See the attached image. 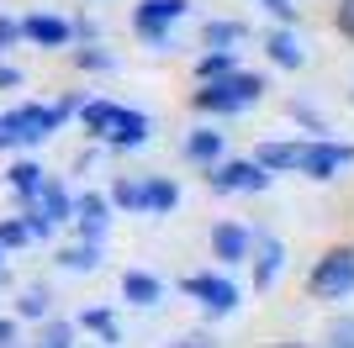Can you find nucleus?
Segmentation results:
<instances>
[{
	"mask_svg": "<svg viewBox=\"0 0 354 348\" xmlns=\"http://www.w3.org/2000/svg\"><path fill=\"white\" fill-rule=\"evenodd\" d=\"M275 348H307V343H275Z\"/></svg>",
	"mask_w": 354,
	"mask_h": 348,
	"instance_id": "72a5a7b5",
	"label": "nucleus"
},
{
	"mask_svg": "<svg viewBox=\"0 0 354 348\" xmlns=\"http://www.w3.org/2000/svg\"><path fill=\"white\" fill-rule=\"evenodd\" d=\"M48 290H21V301H16V317H27V322H43L48 317Z\"/></svg>",
	"mask_w": 354,
	"mask_h": 348,
	"instance_id": "b1692460",
	"label": "nucleus"
},
{
	"mask_svg": "<svg viewBox=\"0 0 354 348\" xmlns=\"http://www.w3.org/2000/svg\"><path fill=\"white\" fill-rule=\"evenodd\" d=\"M16 43H21V21L0 16V53H6V48H16Z\"/></svg>",
	"mask_w": 354,
	"mask_h": 348,
	"instance_id": "c85d7f7f",
	"label": "nucleus"
},
{
	"mask_svg": "<svg viewBox=\"0 0 354 348\" xmlns=\"http://www.w3.org/2000/svg\"><path fill=\"white\" fill-rule=\"evenodd\" d=\"M59 264L69 269V275H95V269H101V243H74V248H64Z\"/></svg>",
	"mask_w": 354,
	"mask_h": 348,
	"instance_id": "dca6fc26",
	"label": "nucleus"
},
{
	"mask_svg": "<svg viewBox=\"0 0 354 348\" xmlns=\"http://www.w3.org/2000/svg\"><path fill=\"white\" fill-rule=\"evenodd\" d=\"M265 53L275 58V64H281V69H301V64H307V48H301V37H296L291 27H275L265 37Z\"/></svg>",
	"mask_w": 354,
	"mask_h": 348,
	"instance_id": "9b49d317",
	"label": "nucleus"
},
{
	"mask_svg": "<svg viewBox=\"0 0 354 348\" xmlns=\"http://www.w3.org/2000/svg\"><path fill=\"white\" fill-rule=\"evenodd\" d=\"M265 95V74H217V79H201V90H196V111H212V116H227V111H243V106H254Z\"/></svg>",
	"mask_w": 354,
	"mask_h": 348,
	"instance_id": "f257e3e1",
	"label": "nucleus"
},
{
	"mask_svg": "<svg viewBox=\"0 0 354 348\" xmlns=\"http://www.w3.org/2000/svg\"><path fill=\"white\" fill-rule=\"evenodd\" d=\"M32 348H74V327H69V322H48L43 338H37Z\"/></svg>",
	"mask_w": 354,
	"mask_h": 348,
	"instance_id": "393cba45",
	"label": "nucleus"
},
{
	"mask_svg": "<svg viewBox=\"0 0 354 348\" xmlns=\"http://www.w3.org/2000/svg\"><path fill=\"white\" fill-rule=\"evenodd\" d=\"M117 111H122V106H111V101H85V106H80V122H85L90 137H101V143H106L111 127H117Z\"/></svg>",
	"mask_w": 354,
	"mask_h": 348,
	"instance_id": "2eb2a0df",
	"label": "nucleus"
},
{
	"mask_svg": "<svg viewBox=\"0 0 354 348\" xmlns=\"http://www.w3.org/2000/svg\"><path fill=\"white\" fill-rule=\"evenodd\" d=\"M207 185L217 190V195H233V190H243V195H254V190L270 185V169L259 159H233V164H212L207 169Z\"/></svg>",
	"mask_w": 354,
	"mask_h": 348,
	"instance_id": "7ed1b4c3",
	"label": "nucleus"
},
{
	"mask_svg": "<svg viewBox=\"0 0 354 348\" xmlns=\"http://www.w3.org/2000/svg\"><path fill=\"white\" fill-rule=\"evenodd\" d=\"M122 301H127V306H159L164 285L153 275H143V269H127V275H122Z\"/></svg>",
	"mask_w": 354,
	"mask_h": 348,
	"instance_id": "f8f14e48",
	"label": "nucleus"
},
{
	"mask_svg": "<svg viewBox=\"0 0 354 348\" xmlns=\"http://www.w3.org/2000/svg\"><path fill=\"white\" fill-rule=\"evenodd\" d=\"M227 69H233V48H212V53L196 58V74H201V79H217V74H227Z\"/></svg>",
	"mask_w": 354,
	"mask_h": 348,
	"instance_id": "412c9836",
	"label": "nucleus"
},
{
	"mask_svg": "<svg viewBox=\"0 0 354 348\" xmlns=\"http://www.w3.org/2000/svg\"><path fill=\"white\" fill-rule=\"evenodd\" d=\"M106 201H111V206H122V211H143V180H117Z\"/></svg>",
	"mask_w": 354,
	"mask_h": 348,
	"instance_id": "aec40b11",
	"label": "nucleus"
},
{
	"mask_svg": "<svg viewBox=\"0 0 354 348\" xmlns=\"http://www.w3.org/2000/svg\"><path fill=\"white\" fill-rule=\"evenodd\" d=\"M185 11H191V0H138L133 27H138V37H143V43L159 48L164 37H169V27H175Z\"/></svg>",
	"mask_w": 354,
	"mask_h": 348,
	"instance_id": "20e7f679",
	"label": "nucleus"
},
{
	"mask_svg": "<svg viewBox=\"0 0 354 348\" xmlns=\"http://www.w3.org/2000/svg\"><path fill=\"white\" fill-rule=\"evenodd\" d=\"M111 148H143L148 143V116L143 111H117V127L106 137Z\"/></svg>",
	"mask_w": 354,
	"mask_h": 348,
	"instance_id": "ddd939ff",
	"label": "nucleus"
},
{
	"mask_svg": "<svg viewBox=\"0 0 354 348\" xmlns=\"http://www.w3.org/2000/svg\"><path fill=\"white\" fill-rule=\"evenodd\" d=\"M0 275H6V248H0Z\"/></svg>",
	"mask_w": 354,
	"mask_h": 348,
	"instance_id": "f704fd0d",
	"label": "nucleus"
},
{
	"mask_svg": "<svg viewBox=\"0 0 354 348\" xmlns=\"http://www.w3.org/2000/svg\"><path fill=\"white\" fill-rule=\"evenodd\" d=\"M249 232L238 227V222H217V227H212V253H217L222 264H243L249 259Z\"/></svg>",
	"mask_w": 354,
	"mask_h": 348,
	"instance_id": "6e6552de",
	"label": "nucleus"
},
{
	"mask_svg": "<svg viewBox=\"0 0 354 348\" xmlns=\"http://www.w3.org/2000/svg\"><path fill=\"white\" fill-rule=\"evenodd\" d=\"M16 85H21V74H16L11 64H0V90H16Z\"/></svg>",
	"mask_w": 354,
	"mask_h": 348,
	"instance_id": "2f4dec72",
	"label": "nucleus"
},
{
	"mask_svg": "<svg viewBox=\"0 0 354 348\" xmlns=\"http://www.w3.org/2000/svg\"><path fill=\"white\" fill-rule=\"evenodd\" d=\"M328 348H354V327H344V333H333V343Z\"/></svg>",
	"mask_w": 354,
	"mask_h": 348,
	"instance_id": "473e14b6",
	"label": "nucleus"
},
{
	"mask_svg": "<svg viewBox=\"0 0 354 348\" xmlns=\"http://www.w3.org/2000/svg\"><path fill=\"white\" fill-rule=\"evenodd\" d=\"M21 37L37 43V48H64L74 37V27L64 21V16H27V21H21Z\"/></svg>",
	"mask_w": 354,
	"mask_h": 348,
	"instance_id": "1a4fd4ad",
	"label": "nucleus"
},
{
	"mask_svg": "<svg viewBox=\"0 0 354 348\" xmlns=\"http://www.w3.org/2000/svg\"><path fill=\"white\" fill-rule=\"evenodd\" d=\"M243 21H212L207 27V48H233V43H243Z\"/></svg>",
	"mask_w": 354,
	"mask_h": 348,
	"instance_id": "4be33fe9",
	"label": "nucleus"
},
{
	"mask_svg": "<svg viewBox=\"0 0 354 348\" xmlns=\"http://www.w3.org/2000/svg\"><path fill=\"white\" fill-rule=\"evenodd\" d=\"M296 153H301V143H265V148H254V159L265 164V169H296Z\"/></svg>",
	"mask_w": 354,
	"mask_h": 348,
	"instance_id": "a211bd4d",
	"label": "nucleus"
},
{
	"mask_svg": "<svg viewBox=\"0 0 354 348\" xmlns=\"http://www.w3.org/2000/svg\"><path fill=\"white\" fill-rule=\"evenodd\" d=\"M254 248V290H270L275 285V275H281V264H286V248L275 243V238H259Z\"/></svg>",
	"mask_w": 354,
	"mask_h": 348,
	"instance_id": "9d476101",
	"label": "nucleus"
},
{
	"mask_svg": "<svg viewBox=\"0 0 354 348\" xmlns=\"http://www.w3.org/2000/svg\"><path fill=\"white\" fill-rule=\"evenodd\" d=\"M6 180H11V190H16V195H21V201H27L32 190L43 185V169H37V164H32V159H21V164H11V174H6Z\"/></svg>",
	"mask_w": 354,
	"mask_h": 348,
	"instance_id": "6ab92c4d",
	"label": "nucleus"
},
{
	"mask_svg": "<svg viewBox=\"0 0 354 348\" xmlns=\"http://www.w3.org/2000/svg\"><path fill=\"white\" fill-rule=\"evenodd\" d=\"M333 21H339V32L354 43V0H339V16H333Z\"/></svg>",
	"mask_w": 354,
	"mask_h": 348,
	"instance_id": "c756f323",
	"label": "nucleus"
},
{
	"mask_svg": "<svg viewBox=\"0 0 354 348\" xmlns=\"http://www.w3.org/2000/svg\"><path fill=\"white\" fill-rule=\"evenodd\" d=\"M106 211H111V201L106 195H95V190H85L80 201H74V217L69 222H80V232H85V243H101V232H106Z\"/></svg>",
	"mask_w": 354,
	"mask_h": 348,
	"instance_id": "0eeeda50",
	"label": "nucleus"
},
{
	"mask_svg": "<svg viewBox=\"0 0 354 348\" xmlns=\"http://www.w3.org/2000/svg\"><path fill=\"white\" fill-rule=\"evenodd\" d=\"M32 243V232H27V222H0V248H27Z\"/></svg>",
	"mask_w": 354,
	"mask_h": 348,
	"instance_id": "a878e982",
	"label": "nucleus"
},
{
	"mask_svg": "<svg viewBox=\"0 0 354 348\" xmlns=\"http://www.w3.org/2000/svg\"><path fill=\"white\" fill-rule=\"evenodd\" d=\"M80 327H85V333H101V343H117V322H111V311H101V306H95V311H80Z\"/></svg>",
	"mask_w": 354,
	"mask_h": 348,
	"instance_id": "5701e85b",
	"label": "nucleus"
},
{
	"mask_svg": "<svg viewBox=\"0 0 354 348\" xmlns=\"http://www.w3.org/2000/svg\"><path fill=\"white\" fill-rule=\"evenodd\" d=\"M180 206V185L175 180H143V211L148 217H164Z\"/></svg>",
	"mask_w": 354,
	"mask_h": 348,
	"instance_id": "4468645a",
	"label": "nucleus"
},
{
	"mask_svg": "<svg viewBox=\"0 0 354 348\" xmlns=\"http://www.w3.org/2000/svg\"><path fill=\"white\" fill-rule=\"evenodd\" d=\"M0 348H16V322L0 317Z\"/></svg>",
	"mask_w": 354,
	"mask_h": 348,
	"instance_id": "7c9ffc66",
	"label": "nucleus"
},
{
	"mask_svg": "<svg viewBox=\"0 0 354 348\" xmlns=\"http://www.w3.org/2000/svg\"><path fill=\"white\" fill-rule=\"evenodd\" d=\"M344 164H354V148L349 143H328V137H317V143H307L296 153V169L307 174V180H333Z\"/></svg>",
	"mask_w": 354,
	"mask_h": 348,
	"instance_id": "39448f33",
	"label": "nucleus"
},
{
	"mask_svg": "<svg viewBox=\"0 0 354 348\" xmlns=\"http://www.w3.org/2000/svg\"><path fill=\"white\" fill-rule=\"evenodd\" d=\"M74 64H80V69H111V53H101V48H74Z\"/></svg>",
	"mask_w": 354,
	"mask_h": 348,
	"instance_id": "bb28decb",
	"label": "nucleus"
},
{
	"mask_svg": "<svg viewBox=\"0 0 354 348\" xmlns=\"http://www.w3.org/2000/svg\"><path fill=\"white\" fill-rule=\"evenodd\" d=\"M185 159H196V164H217L222 159V132H191L185 137Z\"/></svg>",
	"mask_w": 354,
	"mask_h": 348,
	"instance_id": "f3484780",
	"label": "nucleus"
},
{
	"mask_svg": "<svg viewBox=\"0 0 354 348\" xmlns=\"http://www.w3.org/2000/svg\"><path fill=\"white\" fill-rule=\"evenodd\" d=\"M307 290L317 296V301H344V296L354 290V243L328 248L323 259H317V269L307 275Z\"/></svg>",
	"mask_w": 354,
	"mask_h": 348,
	"instance_id": "f03ea898",
	"label": "nucleus"
},
{
	"mask_svg": "<svg viewBox=\"0 0 354 348\" xmlns=\"http://www.w3.org/2000/svg\"><path fill=\"white\" fill-rule=\"evenodd\" d=\"M180 290H185V296H196L212 317H227V311L238 306V285H233V280H222V275H191Z\"/></svg>",
	"mask_w": 354,
	"mask_h": 348,
	"instance_id": "423d86ee",
	"label": "nucleus"
},
{
	"mask_svg": "<svg viewBox=\"0 0 354 348\" xmlns=\"http://www.w3.org/2000/svg\"><path fill=\"white\" fill-rule=\"evenodd\" d=\"M259 6H265V11L275 16L281 27H296V6H291V0H259Z\"/></svg>",
	"mask_w": 354,
	"mask_h": 348,
	"instance_id": "cd10ccee",
	"label": "nucleus"
}]
</instances>
